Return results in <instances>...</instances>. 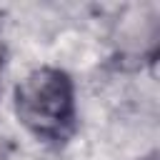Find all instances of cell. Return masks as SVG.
<instances>
[{"label": "cell", "mask_w": 160, "mask_h": 160, "mask_svg": "<svg viewBox=\"0 0 160 160\" xmlns=\"http://www.w3.org/2000/svg\"><path fill=\"white\" fill-rule=\"evenodd\" d=\"M0 160H5V152H2V150H0Z\"/></svg>", "instance_id": "cell-3"}, {"label": "cell", "mask_w": 160, "mask_h": 160, "mask_svg": "<svg viewBox=\"0 0 160 160\" xmlns=\"http://www.w3.org/2000/svg\"><path fill=\"white\" fill-rule=\"evenodd\" d=\"M12 108L28 132L48 142H62L75 130L72 78L52 65L32 68L15 82Z\"/></svg>", "instance_id": "cell-1"}, {"label": "cell", "mask_w": 160, "mask_h": 160, "mask_svg": "<svg viewBox=\"0 0 160 160\" xmlns=\"http://www.w3.org/2000/svg\"><path fill=\"white\" fill-rule=\"evenodd\" d=\"M142 160H155V158H142Z\"/></svg>", "instance_id": "cell-4"}, {"label": "cell", "mask_w": 160, "mask_h": 160, "mask_svg": "<svg viewBox=\"0 0 160 160\" xmlns=\"http://www.w3.org/2000/svg\"><path fill=\"white\" fill-rule=\"evenodd\" d=\"M5 65H8V48L0 38V80H2V72H5Z\"/></svg>", "instance_id": "cell-2"}]
</instances>
